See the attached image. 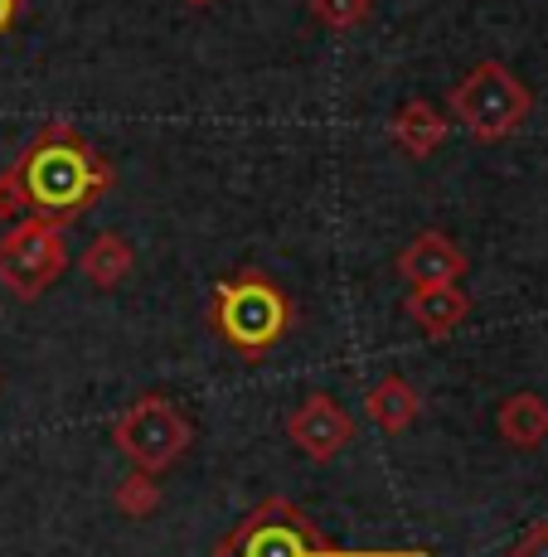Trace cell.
Returning <instances> with one entry per match:
<instances>
[{
	"label": "cell",
	"mask_w": 548,
	"mask_h": 557,
	"mask_svg": "<svg viewBox=\"0 0 548 557\" xmlns=\"http://www.w3.org/2000/svg\"><path fill=\"white\" fill-rule=\"evenodd\" d=\"M107 189H112V165L69 122H49L0 170V219L69 223L88 213Z\"/></svg>",
	"instance_id": "cell-1"
},
{
	"label": "cell",
	"mask_w": 548,
	"mask_h": 557,
	"mask_svg": "<svg viewBox=\"0 0 548 557\" xmlns=\"http://www.w3.org/2000/svg\"><path fill=\"white\" fill-rule=\"evenodd\" d=\"M292 296L277 276L257 272H233L223 282H214V301H209V325L223 345L233 349L239 359H267L287 335H292Z\"/></svg>",
	"instance_id": "cell-2"
},
{
	"label": "cell",
	"mask_w": 548,
	"mask_h": 557,
	"mask_svg": "<svg viewBox=\"0 0 548 557\" xmlns=\"http://www.w3.org/2000/svg\"><path fill=\"white\" fill-rule=\"evenodd\" d=\"M219 557H423V553H350L316 533V523L292 499H263L229 539Z\"/></svg>",
	"instance_id": "cell-3"
},
{
	"label": "cell",
	"mask_w": 548,
	"mask_h": 557,
	"mask_svg": "<svg viewBox=\"0 0 548 557\" xmlns=\"http://www.w3.org/2000/svg\"><path fill=\"white\" fill-rule=\"evenodd\" d=\"M451 112L476 141H504L510 132H520L524 116L534 112V92L514 78L504 63L486 59L451 88Z\"/></svg>",
	"instance_id": "cell-4"
},
{
	"label": "cell",
	"mask_w": 548,
	"mask_h": 557,
	"mask_svg": "<svg viewBox=\"0 0 548 557\" xmlns=\"http://www.w3.org/2000/svg\"><path fill=\"white\" fill-rule=\"evenodd\" d=\"M190 436H195V432H190L185 412H180L175 403H166L160 393H146V398H136L112 422L117 451L132 460L142 475H160V470L175 466V460L190 451Z\"/></svg>",
	"instance_id": "cell-5"
},
{
	"label": "cell",
	"mask_w": 548,
	"mask_h": 557,
	"mask_svg": "<svg viewBox=\"0 0 548 557\" xmlns=\"http://www.w3.org/2000/svg\"><path fill=\"white\" fill-rule=\"evenodd\" d=\"M69 267V238H63V223L45 219H20L15 228L0 238V286L20 301H35L45 296L53 282Z\"/></svg>",
	"instance_id": "cell-6"
},
{
	"label": "cell",
	"mask_w": 548,
	"mask_h": 557,
	"mask_svg": "<svg viewBox=\"0 0 548 557\" xmlns=\"http://www.w3.org/2000/svg\"><path fill=\"white\" fill-rule=\"evenodd\" d=\"M287 436L301 456L310 460H336L354 442V422L330 393H310L306 403L287 417Z\"/></svg>",
	"instance_id": "cell-7"
},
{
	"label": "cell",
	"mask_w": 548,
	"mask_h": 557,
	"mask_svg": "<svg viewBox=\"0 0 548 557\" xmlns=\"http://www.w3.org/2000/svg\"><path fill=\"white\" fill-rule=\"evenodd\" d=\"M466 272V252L447 238V233H417L413 243L399 252V276L417 286H451Z\"/></svg>",
	"instance_id": "cell-8"
},
{
	"label": "cell",
	"mask_w": 548,
	"mask_h": 557,
	"mask_svg": "<svg viewBox=\"0 0 548 557\" xmlns=\"http://www.w3.org/2000/svg\"><path fill=\"white\" fill-rule=\"evenodd\" d=\"M403 315L413 320L423 335L447 339L451 330H456L461 320L471 315V296L461 292L456 282H451V286H417V292L403 301Z\"/></svg>",
	"instance_id": "cell-9"
},
{
	"label": "cell",
	"mask_w": 548,
	"mask_h": 557,
	"mask_svg": "<svg viewBox=\"0 0 548 557\" xmlns=\"http://www.w3.org/2000/svg\"><path fill=\"white\" fill-rule=\"evenodd\" d=\"M417 407H423V398H417V388L407 379H399V373H389V379H379L369 388V398H364V412L374 417V426L389 436L407 432V426L417 422Z\"/></svg>",
	"instance_id": "cell-10"
},
{
	"label": "cell",
	"mask_w": 548,
	"mask_h": 557,
	"mask_svg": "<svg viewBox=\"0 0 548 557\" xmlns=\"http://www.w3.org/2000/svg\"><path fill=\"white\" fill-rule=\"evenodd\" d=\"M496 426H500V436L510 446H520V451H534V446L548 442V403L539 398V393H514V398L500 403Z\"/></svg>",
	"instance_id": "cell-11"
},
{
	"label": "cell",
	"mask_w": 548,
	"mask_h": 557,
	"mask_svg": "<svg viewBox=\"0 0 548 557\" xmlns=\"http://www.w3.org/2000/svg\"><path fill=\"white\" fill-rule=\"evenodd\" d=\"M393 141L403 146L407 156H433L437 146L447 141V122H442V112H437L433 102H407L399 116H393Z\"/></svg>",
	"instance_id": "cell-12"
},
{
	"label": "cell",
	"mask_w": 548,
	"mask_h": 557,
	"mask_svg": "<svg viewBox=\"0 0 548 557\" xmlns=\"http://www.w3.org/2000/svg\"><path fill=\"white\" fill-rule=\"evenodd\" d=\"M132 243L122 238V233H98L93 238V248L83 252V272H88L93 286H102V292H112V286H122V276L132 272Z\"/></svg>",
	"instance_id": "cell-13"
},
{
	"label": "cell",
	"mask_w": 548,
	"mask_h": 557,
	"mask_svg": "<svg viewBox=\"0 0 548 557\" xmlns=\"http://www.w3.org/2000/svg\"><path fill=\"white\" fill-rule=\"evenodd\" d=\"M369 10H374V0H310V15H316L320 25H330V29L364 25V20H369Z\"/></svg>",
	"instance_id": "cell-14"
},
{
	"label": "cell",
	"mask_w": 548,
	"mask_h": 557,
	"mask_svg": "<svg viewBox=\"0 0 548 557\" xmlns=\"http://www.w3.org/2000/svg\"><path fill=\"white\" fill-rule=\"evenodd\" d=\"M117 505H122L126 513H136V519H142V513H150V505H156V485H150V475H142V470H136V475L126 480L122 490H117Z\"/></svg>",
	"instance_id": "cell-15"
},
{
	"label": "cell",
	"mask_w": 548,
	"mask_h": 557,
	"mask_svg": "<svg viewBox=\"0 0 548 557\" xmlns=\"http://www.w3.org/2000/svg\"><path fill=\"white\" fill-rule=\"evenodd\" d=\"M514 557H548V523H539V529L520 543V553H514Z\"/></svg>",
	"instance_id": "cell-16"
},
{
	"label": "cell",
	"mask_w": 548,
	"mask_h": 557,
	"mask_svg": "<svg viewBox=\"0 0 548 557\" xmlns=\"http://www.w3.org/2000/svg\"><path fill=\"white\" fill-rule=\"evenodd\" d=\"M15 15H20V0H0V39L15 29Z\"/></svg>",
	"instance_id": "cell-17"
},
{
	"label": "cell",
	"mask_w": 548,
	"mask_h": 557,
	"mask_svg": "<svg viewBox=\"0 0 548 557\" xmlns=\"http://www.w3.org/2000/svg\"><path fill=\"white\" fill-rule=\"evenodd\" d=\"M185 5H195V10H204V5H214V0H185Z\"/></svg>",
	"instance_id": "cell-18"
}]
</instances>
